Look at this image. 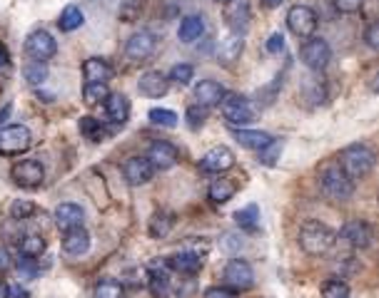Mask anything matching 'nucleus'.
Listing matches in <instances>:
<instances>
[{"label":"nucleus","mask_w":379,"mask_h":298,"mask_svg":"<svg viewBox=\"0 0 379 298\" xmlns=\"http://www.w3.org/2000/svg\"><path fill=\"white\" fill-rule=\"evenodd\" d=\"M335 241H337V231L322 222H304L302 229H300V246L309 256L327 254L335 246Z\"/></svg>","instance_id":"nucleus-1"},{"label":"nucleus","mask_w":379,"mask_h":298,"mask_svg":"<svg viewBox=\"0 0 379 298\" xmlns=\"http://www.w3.org/2000/svg\"><path fill=\"white\" fill-rule=\"evenodd\" d=\"M319 184H322L324 194L337 201H345L354 194V179H352L337 162L322 167V172H319Z\"/></svg>","instance_id":"nucleus-2"},{"label":"nucleus","mask_w":379,"mask_h":298,"mask_svg":"<svg viewBox=\"0 0 379 298\" xmlns=\"http://www.w3.org/2000/svg\"><path fill=\"white\" fill-rule=\"evenodd\" d=\"M340 164L352 179H364L374 169V152L364 144H349L342 149Z\"/></svg>","instance_id":"nucleus-3"},{"label":"nucleus","mask_w":379,"mask_h":298,"mask_svg":"<svg viewBox=\"0 0 379 298\" xmlns=\"http://www.w3.org/2000/svg\"><path fill=\"white\" fill-rule=\"evenodd\" d=\"M33 144V135L28 127L11 125L6 130H0V154L3 157H15V154L28 152Z\"/></svg>","instance_id":"nucleus-4"},{"label":"nucleus","mask_w":379,"mask_h":298,"mask_svg":"<svg viewBox=\"0 0 379 298\" xmlns=\"http://www.w3.org/2000/svg\"><path fill=\"white\" fill-rule=\"evenodd\" d=\"M287 27L295 38H312L314 30H317V13L309 6H292L287 11Z\"/></svg>","instance_id":"nucleus-5"},{"label":"nucleus","mask_w":379,"mask_h":298,"mask_svg":"<svg viewBox=\"0 0 379 298\" xmlns=\"http://www.w3.org/2000/svg\"><path fill=\"white\" fill-rule=\"evenodd\" d=\"M222 114L230 122L232 127H245L250 122H255V109L250 104L248 97H240V95H225L220 102Z\"/></svg>","instance_id":"nucleus-6"},{"label":"nucleus","mask_w":379,"mask_h":298,"mask_svg":"<svg viewBox=\"0 0 379 298\" xmlns=\"http://www.w3.org/2000/svg\"><path fill=\"white\" fill-rule=\"evenodd\" d=\"M300 57H302V62L309 67V70L319 72V70H324V67L330 65L332 50H330V45H327V40L307 38V43H304L302 50H300Z\"/></svg>","instance_id":"nucleus-7"},{"label":"nucleus","mask_w":379,"mask_h":298,"mask_svg":"<svg viewBox=\"0 0 379 298\" xmlns=\"http://www.w3.org/2000/svg\"><path fill=\"white\" fill-rule=\"evenodd\" d=\"M11 177L23 189H38L45 182V169L38 159H23V162H18L15 167H13Z\"/></svg>","instance_id":"nucleus-8"},{"label":"nucleus","mask_w":379,"mask_h":298,"mask_svg":"<svg viewBox=\"0 0 379 298\" xmlns=\"http://www.w3.org/2000/svg\"><path fill=\"white\" fill-rule=\"evenodd\" d=\"M222 276H225L227 286L235 288V291H248V288H252V283H255L252 266L242 259H232L230 264L225 266V273H222Z\"/></svg>","instance_id":"nucleus-9"},{"label":"nucleus","mask_w":379,"mask_h":298,"mask_svg":"<svg viewBox=\"0 0 379 298\" xmlns=\"http://www.w3.org/2000/svg\"><path fill=\"white\" fill-rule=\"evenodd\" d=\"M155 48H158L155 33H150V30H138V33H132L130 38H127L125 55L130 60H135V62H143V60H148L150 55L155 53Z\"/></svg>","instance_id":"nucleus-10"},{"label":"nucleus","mask_w":379,"mask_h":298,"mask_svg":"<svg viewBox=\"0 0 379 298\" xmlns=\"http://www.w3.org/2000/svg\"><path fill=\"white\" fill-rule=\"evenodd\" d=\"M250 20H252V13H250V3L248 0H227L225 3V22L232 33L245 35L250 27Z\"/></svg>","instance_id":"nucleus-11"},{"label":"nucleus","mask_w":379,"mask_h":298,"mask_svg":"<svg viewBox=\"0 0 379 298\" xmlns=\"http://www.w3.org/2000/svg\"><path fill=\"white\" fill-rule=\"evenodd\" d=\"M235 167V152H232L230 147L225 144H217L212 147L203 159H200V169L207 174H222L227 169Z\"/></svg>","instance_id":"nucleus-12"},{"label":"nucleus","mask_w":379,"mask_h":298,"mask_svg":"<svg viewBox=\"0 0 379 298\" xmlns=\"http://www.w3.org/2000/svg\"><path fill=\"white\" fill-rule=\"evenodd\" d=\"M25 53H28L33 60L45 62V60L56 57L58 43H56V38H53L50 33H45V30H35V33H30L28 40H25Z\"/></svg>","instance_id":"nucleus-13"},{"label":"nucleus","mask_w":379,"mask_h":298,"mask_svg":"<svg viewBox=\"0 0 379 298\" xmlns=\"http://www.w3.org/2000/svg\"><path fill=\"white\" fill-rule=\"evenodd\" d=\"M148 159L150 164H153L155 169H172L177 164V159H180V152H177V147L170 144V142L165 140H158L150 144V152H148Z\"/></svg>","instance_id":"nucleus-14"},{"label":"nucleus","mask_w":379,"mask_h":298,"mask_svg":"<svg viewBox=\"0 0 379 298\" xmlns=\"http://www.w3.org/2000/svg\"><path fill=\"white\" fill-rule=\"evenodd\" d=\"M122 174H125L127 184L132 187H140V184H148L150 179L155 174V167L150 164L148 157H130L122 167Z\"/></svg>","instance_id":"nucleus-15"},{"label":"nucleus","mask_w":379,"mask_h":298,"mask_svg":"<svg viewBox=\"0 0 379 298\" xmlns=\"http://www.w3.org/2000/svg\"><path fill=\"white\" fill-rule=\"evenodd\" d=\"M138 90H140V95H145V97H153V100L165 97L167 90H170V80H167L160 70H148L143 77H140Z\"/></svg>","instance_id":"nucleus-16"},{"label":"nucleus","mask_w":379,"mask_h":298,"mask_svg":"<svg viewBox=\"0 0 379 298\" xmlns=\"http://www.w3.org/2000/svg\"><path fill=\"white\" fill-rule=\"evenodd\" d=\"M342 238H345L347 244L354 246V249H367L372 244V229H369L367 222H347L345 229H342Z\"/></svg>","instance_id":"nucleus-17"},{"label":"nucleus","mask_w":379,"mask_h":298,"mask_svg":"<svg viewBox=\"0 0 379 298\" xmlns=\"http://www.w3.org/2000/svg\"><path fill=\"white\" fill-rule=\"evenodd\" d=\"M225 95H227L225 87H222L220 82H214V80H203L200 85H195V100H198V104H200V107H205V109L217 107Z\"/></svg>","instance_id":"nucleus-18"},{"label":"nucleus","mask_w":379,"mask_h":298,"mask_svg":"<svg viewBox=\"0 0 379 298\" xmlns=\"http://www.w3.org/2000/svg\"><path fill=\"white\" fill-rule=\"evenodd\" d=\"M63 249H65V254H70V256L88 254V249H90V233L85 231L83 226L65 229V236H63Z\"/></svg>","instance_id":"nucleus-19"},{"label":"nucleus","mask_w":379,"mask_h":298,"mask_svg":"<svg viewBox=\"0 0 379 298\" xmlns=\"http://www.w3.org/2000/svg\"><path fill=\"white\" fill-rule=\"evenodd\" d=\"M105 112H108V119L113 125H125L127 117H130V102H127L125 95L120 93H110L105 97Z\"/></svg>","instance_id":"nucleus-20"},{"label":"nucleus","mask_w":379,"mask_h":298,"mask_svg":"<svg viewBox=\"0 0 379 298\" xmlns=\"http://www.w3.org/2000/svg\"><path fill=\"white\" fill-rule=\"evenodd\" d=\"M83 219H85V212L77 204H72V201L58 204V209H56L58 229H63V231H65V229H72V226H83Z\"/></svg>","instance_id":"nucleus-21"},{"label":"nucleus","mask_w":379,"mask_h":298,"mask_svg":"<svg viewBox=\"0 0 379 298\" xmlns=\"http://www.w3.org/2000/svg\"><path fill=\"white\" fill-rule=\"evenodd\" d=\"M83 75L88 82H105L108 85V80H113V67L103 57H88L83 62Z\"/></svg>","instance_id":"nucleus-22"},{"label":"nucleus","mask_w":379,"mask_h":298,"mask_svg":"<svg viewBox=\"0 0 379 298\" xmlns=\"http://www.w3.org/2000/svg\"><path fill=\"white\" fill-rule=\"evenodd\" d=\"M242 48H245V40H242V35L230 33V35H227V38L220 43V50H217V60H220L222 65L230 67L232 62H235V60H240Z\"/></svg>","instance_id":"nucleus-23"},{"label":"nucleus","mask_w":379,"mask_h":298,"mask_svg":"<svg viewBox=\"0 0 379 298\" xmlns=\"http://www.w3.org/2000/svg\"><path fill=\"white\" fill-rule=\"evenodd\" d=\"M205 35V20L203 15H185L180 22V30H177V38L182 43H195Z\"/></svg>","instance_id":"nucleus-24"},{"label":"nucleus","mask_w":379,"mask_h":298,"mask_svg":"<svg viewBox=\"0 0 379 298\" xmlns=\"http://www.w3.org/2000/svg\"><path fill=\"white\" fill-rule=\"evenodd\" d=\"M170 266L175 269V271L185 273V276H195V273L203 269V256L195 254V251H182V254L172 256Z\"/></svg>","instance_id":"nucleus-25"},{"label":"nucleus","mask_w":379,"mask_h":298,"mask_svg":"<svg viewBox=\"0 0 379 298\" xmlns=\"http://www.w3.org/2000/svg\"><path fill=\"white\" fill-rule=\"evenodd\" d=\"M235 191H237L235 182H232V179H227V177H220V179H214L212 184H210L207 196L214 201V204H225V201H230L232 196H235Z\"/></svg>","instance_id":"nucleus-26"},{"label":"nucleus","mask_w":379,"mask_h":298,"mask_svg":"<svg viewBox=\"0 0 379 298\" xmlns=\"http://www.w3.org/2000/svg\"><path fill=\"white\" fill-rule=\"evenodd\" d=\"M235 140L240 142L242 147H248V149H262L264 144H267L272 137L267 135V132H255V130H237L235 127Z\"/></svg>","instance_id":"nucleus-27"},{"label":"nucleus","mask_w":379,"mask_h":298,"mask_svg":"<svg viewBox=\"0 0 379 298\" xmlns=\"http://www.w3.org/2000/svg\"><path fill=\"white\" fill-rule=\"evenodd\" d=\"M83 22H85V15L77 6H68L65 11L60 13V18H58V27H60L63 33H72V30H77Z\"/></svg>","instance_id":"nucleus-28"},{"label":"nucleus","mask_w":379,"mask_h":298,"mask_svg":"<svg viewBox=\"0 0 379 298\" xmlns=\"http://www.w3.org/2000/svg\"><path fill=\"white\" fill-rule=\"evenodd\" d=\"M77 127H80V135H83L85 140H90V142H103L105 137H108L105 125L95 117H80V125H77Z\"/></svg>","instance_id":"nucleus-29"},{"label":"nucleus","mask_w":379,"mask_h":298,"mask_svg":"<svg viewBox=\"0 0 379 298\" xmlns=\"http://www.w3.org/2000/svg\"><path fill=\"white\" fill-rule=\"evenodd\" d=\"M235 222L237 226L245 229V231H255V229L259 226V206L248 204L245 209H240V212L235 214Z\"/></svg>","instance_id":"nucleus-30"},{"label":"nucleus","mask_w":379,"mask_h":298,"mask_svg":"<svg viewBox=\"0 0 379 298\" xmlns=\"http://www.w3.org/2000/svg\"><path fill=\"white\" fill-rule=\"evenodd\" d=\"M108 95H110V90H108V85H105V82H85L83 100H85V104H90V107L105 102V97H108Z\"/></svg>","instance_id":"nucleus-31"},{"label":"nucleus","mask_w":379,"mask_h":298,"mask_svg":"<svg viewBox=\"0 0 379 298\" xmlns=\"http://www.w3.org/2000/svg\"><path fill=\"white\" fill-rule=\"evenodd\" d=\"M148 117H150V122H153V125L165 127V130H175L177 119H180L175 112H172V109H165V107H153L148 112Z\"/></svg>","instance_id":"nucleus-32"},{"label":"nucleus","mask_w":379,"mask_h":298,"mask_svg":"<svg viewBox=\"0 0 379 298\" xmlns=\"http://www.w3.org/2000/svg\"><path fill=\"white\" fill-rule=\"evenodd\" d=\"M45 251V238L40 233H28V236H23L20 241V254L28 256V259H38L40 254Z\"/></svg>","instance_id":"nucleus-33"},{"label":"nucleus","mask_w":379,"mask_h":298,"mask_svg":"<svg viewBox=\"0 0 379 298\" xmlns=\"http://www.w3.org/2000/svg\"><path fill=\"white\" fill-rule=\"evenodd\" d=\"M95 298H125V288L115 278H103L95 286Z\"/></svg>","instance_id":"nucleus-34"},{"label":"nucleus","mask_w":379,"mask_h":298,"mask_svg":"<svg viewBox=\"0 0 379 298\" xmlns=\"http://www.w3.org/2000/svg\"><path fill=\"white\" fill-rule=\"evenodd\" d=\"M150 291H153L155 298H165L167 291H170V276L167 271H150Z\"/></svg>","instance_id":"nucleus-35"},{"label":"nucleus","mask_w":379,"mask_h":298,"mask_svg":"<svg viewBox=\"0 0 379 298\" xmlns=\"http://www.w3.org/2000/svg\"><path fill=\"white\" fill-rule=\"evenodd\" d=\"M25 80H28V85H33V87L43 85V82L48 80V65L40 62V60H33L30 65H25Z\"/></svg>","instance_id":"nucleus-36"},{"label":"nucleus","mask_w":379,"mask_h":298,"mask_svg":"<svg viewBox=\"0 0 379 298\" xmlns=\"http://www.w3.org/2000/svg\"><path fill=\"white\" fill-rule=\"evenodd\" d=\"M282 142L280 140H269L267 144L262 147V149H257V154H259V162L262 164H267V167H272V164H277V159H280V154H282Z\"/></svg>","instance_id":"nucleus-37"},{"label":"nucleus","mask_w":379,"mask_h":298,"mask_svg":"<svg viewBox=\"0 0 379 298\" xmlns=\"http://www.w3.org/2000/svg\"><path fill=\"white\" fill-rule=\"evenodd\" d=\"M167 80L175 82V85H190L195 80V67L187 65V62H177L170 70V75H167Z\"/></svg>","instance_id":"nucleus-38"},{"label":"nucleus","mask_w":379,"mask_h":298,"mask_svg":"<svg viewBox=\"0 0 379 298\" xmlns=\"http://www.w3.org/2000/svg\"><path fill=\"white\" fill-rule=\"evenodd\" d=\"M170 229H172V219L167 217V214H155V217L150 219V233H153L155 238L167 236Z\"/></svg>","instance_id":"nucleus-39"},{"label":"nucleus","mask_w":379,"mask_h":298,"mask_svg":"<svg viewBox=\"0 0 379 298\" xmlns=\"http://www.w3.org/2000/svg\"><path fill=\"white\" fill-rule=\"evenodd\" d=\"M322 296L324 298H347L349 296V286L340 278H330V281H324L322 286Z\"/></svg>","instance_id":"nucleus-40"},{"label":"nucleus","mask_w":379,"mask_h":298,"mask_svg":"<svg viewBox=\"0 0 379 298\" xmlns=\"http://www.w3.org/2000/svg\"><path fill=\"white\" fill-rule=\"evenodd\" d=\"M35 214V204L28 199H15L11 204V217L15 219V222H23V219H30Z\"/></svg>","instance_id":"nucleus-41"},{"label":"nucleus","mask_w":379,"mask_h":298,"mask_svg":"<svg viewBox=\"0 0 379 298\" xmlns=\"http://www.w3.org/2000/svg\"><path fill=\"white\" fill-rule=\"evenodd\" d=\"M185 119H187V127L193 132H198L200 127L205 125V119H207V109L200 107V104H193V107H187Z\"/></svg>","instance_id":"nucleus-42"},{"label":"nucleus","mask_w":379,"mask_h":298,"mask_svg":"<svg viewBox=\"0 0 379 298\" xmlns=\"http://www.w3.org/2000/svg\"><path fill=\"white\" fill-rule=\"evenodd\" d=\"M205 298H237V291L230 286H212L205 291Z\"/></svg>","instance_id":"nucleus-43"},{"label":"nucleus","mask_w":379,"mask_h":298,"mask_svg":"<svg viewBox=\"0 0 379 298\" xmlns=\"http://www.w3.org/2000/svg\"><path fill=\"white\" fill-rule=\"evenodd\" d=\"M267 53H272V55H280L282 50H285V35L282 33H272L269 35V40H267Z\"/></svg>","instance_id":"nucleus-44"},{"label":"nucleus","mask_w":379,"mask_h":298,"mask_svg":"<svg viewBox=\"0 0 379 298\" xmlns=\"http://www.w3.org/2000/svg\"><path fill=\"white\" fill-rule=\"evenodd\" d=\"M364 0H335V8L340 13H347V15H352V13H357L359 8H362Z\"/></svg>","instance_id":"nucleus-45"},{"label":"nucleus","mask_w":379,"mask_h":298,"mask_svg":"<svg viewBox=\"0 0 379 298\" xmlns=\"http://www.w3.org/2000/svg\"><path fill=\"white\" fill-rule=\"evenodd\" d=\"M30 261H35V259H28V256H23V259L18 261V271H20V276H25V278H33V276H35V266L30 264Z\"/></svg>","instance_id":"nucleus-46"},{"label":"nucleus","mask_w":379,"mask_h":298,"mask_svg":"<svg viewBox=\"0 0 379 298\" xmlns=\"http://www.w3.org/2000/svg\"><path fill=\"white\" fill-rule=\"evenodd\" d=\"M364 40H367V45L372 50L379 48V22H372V25L367 27V35H364Z\"/></svg>","instance_id":"nucleus-47"},{"label":"nucleus","mask_w":379,"mask_h":298,"mask_svg":"<svg viewBox=\"0 0 379 298\" xmlns=\"http://www.w3.org/2000/svg\"><path fill=\"white\" fill-rule=\"evenodd\" d=\"M13 266V256L11 251L6 249V246H0V273H6L8 269Z\"/></svg>","instance_id":"nucleus-48"},{"label":"nucleus","mask_w":379,"mask_h":298,"mask_svg":"<svg viewBox=\"0 0 379 298\" xmlns=\"http://www.w3.org/2000/svg\"><path fill=\"white\" fill-rule=\"evenodd\" d=\"M8 298H30V293L23 286H8Z\"/></svg>","instance_id":"nucleus-49"},{"label":"nucleus","mask_w":379,"mask_h":298,"mask_svg":"<svg viewBox=\"0 0 379 298\" xmlns=\"http://www.w3.org/2000/svg\"><path fill=\"white\" fill-rule=\"evenodd\" d=\"M11 109H13V104H6V107L0 109V125H3V122H6V119H8V114H11Z\"/></svg>","instance_id":"nucleus-50"},{"label":"nucleus","mask_w":379,"mask_h":298,"mask_svg":"<svg viewBox=\"0 0 379 298\" xmlns=\"http://www.w3.org/2000/svg\"><path fill=\"white\" fill-rule=\"evenodd\" d=\"M282 3H285V0H262L264 8H280Z\"/></svg>","instance_id":"nucleus-51"},{"label":"nucleus","mask_w":379,"mask_h":298,"mask_svg":"<svg viewBox=\"0 0 379 298\" xmlns=\"http://www.w3.org/2000/svg\"><path fill=\"white\" fill-rule=\"evenodd\" d=\"M0 298H8V286L3 281H0Z\"/></svg>","instance_id":"nucleus-52"},{"label":"nucleus","mask_w":379,"mask_h":298,"mask_svg":"<svg viewBox=\"0 0 379 298\" xmlns=\"http://www.w3.org/2000/svg\"><path fill=\"white\" fill-rule=\"evenodd\" d=\"M6 62H8V55H6V53H3V50H0V67L6 65Z\"/></svg>","instance_id":"nucleus-53"},{"label":"nucleus","mask_w":379,"mask_h":298,"mask_svg":"<svg viewBox=\"0 0 379 298\" xmlns=\"http://www.w3.org/2000/svg\"><path fill=\"white\" fill-rule=\"evenodd\" d=\"M214 3H222V6H225V3H227V0H214Z\"/></svg>","instance_id":"nucleus-54"}]
</instances>
